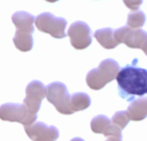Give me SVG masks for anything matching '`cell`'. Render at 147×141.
Wrapping results in <instances>:
<instances>
[{"mask_svg":"<svg viewBox=\"0 0 147 141\" xmlns=\"http://www.w3.org/2000/svg\"><path fill=\"white\" fill-rule=\"evenodd\" d=\"M119 96L131 103L137 96L147 95V70L136 65H127L121 68L116 77Z\"/></svg>","mask_w":147,"mask_h":141,"instance_id":"1","label":"cell"},{"mask_svg":"<svg viewBox=\"0 0 147 141\" xmlns=\"http://www.w3.org/2000/svg\"><path fill=\"white\" fill-rule=\"evenodd\" d=\"M120 65L113 59L102 60L97 68L90 70L86 76L87 85L95 90H99L116 78L120 72Z\"/></svg>","mask_w":147,"mask_h":141,"instance_id":"2","label":"cell"},{"mask_svg":"<svg viewBox=\"0 0 147 141\" xmlns=\"http://www.w3.org/2000/svg\"><path fill=\"white\" fill-rule=\"evenodd\" d=\"M47 100L53 104L56 110L65 115L74 114L70 107L71 96L65 84L61 82H53L47 87Z\"/></svg>","mask_w":147,"mask_h":141,"instance_id":"3","label":"cell"},{"mask_svg":"<svg viewBox=\"0 0 147 141\" xmlns=\"http://www.w3.org/2000/svg\"><path fill=\"white\" fill-rule=\"evenodd\" d=\"M38 115L31 114L24 104L7 103L0 106V120L9 122H18L23 126L34 124Z\"/></svg>","mask_w":147,"mask_h":141,"instance_id":"4","label":"cell"},{"mask_svg":"<svg viewBox=\"0 0 147 141\" xmlns=\"http://www.w3.org/2000/svg\"><path fill=\"white\" fill-rule=\"evenodd\" d=\"M35 26L39 31L49 34L55 39H63L67 35L65 33L67 21L63 17H57L50 12H44L37 16Z\"/></svg>","mask_w":147,"mask_h":141,"instance_id":"5","label":"cell"},{"mask_svg":"<svg viewBox=\"0 0 147 141\" xmlns=\"http://www.w3.org/2000/svg\"><path fill=\"white\" fill-rule=\"evenodd\" d=\"M115 40L121 44L124 43L130 48H139L143 50L147 56V33L141 29H134L128 26L121 27L114 32Z\"/></svg>","mask_w":147,"mask_h":141,"instance_id":"6","label":"cell"},{"mask_svg":"<svg viewBox=\"0 0 147 141\" xmlns=\"http://www.w3.org/2000/svg\"><path fill=\"white\" fill-rule=\"evenodd\" d=\"M25 93L26 97L23 100V104L31 114L38 115L41 103L47 95V87L42 82L33 80L27 85Z\"/></svg>","mask_w":147,"mask_h":141,"instance_id":"7","label":"cell"},{"mask_svg":"<svg viewBox=\"0 0 147 141\" xmlns=\"http://www.w3.org/2000/svg\"><path fill=\"white\" fill-rule=\"evenodd\" d=\"M71 46L77 50L87 48L92 42V33L90 26L84 22H75L68 28Z\"/></svg>","mask_w":147,"mask_h":141,"instance_id":"8","label":"cell"},{"mask_svg":"<svg viewBox=\"0 0 147 141\" xmlns=\"http://www.w3.org/2000/svg\"><path fill=\"white\" fill-rule=\"evenodd\" d=\"M24 130L32 141H56L59 137V132L56 127L47 126L41 121L24 126Z\"/></svg>","mask_w":147,"mask_h":141,"instance_id":"9","label":"cell"},{"mask_svg":"<svg viewBox=\"0 0 147 141\" xmlns=\"http://www.w3.org/2000/svg\"><path fill=\"white\" fill-rule=\"evenodd\" d=\"M90 128L95 134H102L105 137L122 138L121 130L115 126L109 117L100 115L91 120Z\"/></svg>","mask_w":147,"mask_h":141,"instance_id":"10","label":"cell"},{"mask_svg":"<svg viewBox=\"0 0 147 141\" xmlns=\"http://www.w3.org/2000/svg\"><path fill=\"white\" fill-rule=\"evenodd\" d=\"M12 22L14 23L16 30L28 32L33 34L34 32V22L35 17L26 11H17L15 12L11 16Z\"/></svg>","mask_w":147,"mask_h":141,"instance_id":"11","label":"cell"},{"mask_svg":"<svg viewBox=\"0 0 147 141\" xmlns=\"http://www.w3.org/2000/svg\"><path fill=\"white\" fill-rule=\"evenodd\" d=\"M130 121H140L147 117V97H139L130 103L127 108Z\"/></svg>","mask_w":147,"mask_h":141,"instance_id":"12","label":"cell"},{"mask_svg":"<svg viewBox=\"0 0 147 141\" xmlns=\"http://www.w3.org/2000/svg\"><path fill=\"white\" fill-rule=\"evenodd\" d=\"M114 32L115 30L111 28H102L96 30L94 34V36L103 48L114 49L119 45V43L115 39Z\"/></svg>","mask_w":147,"mask_h":141,"instance_id":"13","label":"cell"},{"mask_svg":"<svg viewBox=\"0 0 147 141\" xmlns=\"http://www.w3.org/2000/svg\"><path fill=\"white\" fill-rule=\"evenodd\" d=\"M15 47L21 52L26 53L32 50L34 47V38L31 33L16 30L13 37Z\"/></svg>","mask_w":147,"mask_h":141,"instance_id":"14","label":"cell"},{"mask_svg":"<svg viewBox=\"0 0 147 141\" xmlns=\"http://www.w3.org/2000/svg\"><path fill=\"white\" fill-rule=\"evenodd\" d=\"M91 100L88 94L84 92H77L71 96L70 107L73 113L82 111L90 106Z\"/></svg>","mask_w":147,"mask_h":141,"instance_id":"15","label":"cell"},{"mask_svg":"<svg viewBox=\"0 0 147 141\" xmlns=\"http://www.w3.org/2000/svg\"><path fill=\"white\" fill-rule=\"evenodd\" d=\"M146 20V16L142 10H132L127 16V26L134 29L141 28Z\"/></svg>","mask_w":147,"mask_h":141,"instance_id":"16","label":"cell"},{"mask_svg":"<svg viewBox=\"0 0 147 141\" xmlns=\"http://www.w3.org/2000/svg\"><path fill=\"white\" fill-rule=\"evenodd\" d=\"M112 123L118 127L121 131L128 125L130 121V118L128 116L127 111H118L116 112L111 119Z\"/></svg>","mask_w":147,"mask_h":141,"instance_id":"17","label":"cell"},{"mask_svg":"<svg viewBox=\"0 0 147 141\" xmlns=\"http://www.w3.org/2000/svg\"><path fill=\"white\" fill-rule=\"evenodd\" d=\"M124 4L132 10H137L142 4L143 0H123Z\"/></svg>","mask_w":147,"mask_h":141,"instance_id":"18","label":"cell"},{"mask_svg":"<svg viewBox=\"0 0 147 141\" xmlns=\"http://www.w3.org/2000/svg\"><path fill=\"white\" fill-rule=\"evenodd\" d=\"M106 141H122V138H119V137H109L108 140Z\"/></svg>","mask_w":147,"mask_h":141,"instance_id":"19","label":"cell"},{"mask_svg":"<svg viewBox=\"0 0 147 141\" xmlns=\"http://www.w3.org/2000/svg\"><path fill=\"white\" fill-rule=\"evenodd\" d=\"M71 141H84V140L83 139H81V138H78V137H77V138L72 139Z\"/></svg>","mask_w":147,"mask_h":141,"instance_id":"20","label":"cell"},{"mask_svg":"<svg viewBox=\"0 0 147 141\" xmlns=\"http://www.w3.org/2000/svg\"><path fill=\"white\" fill-rule=\"evenodd\" d=\"M46 1L48 2V3H55V2H57L59 0H46Z\"/></svg>","mask_w":147,"mask_h":141,"instance_id":"21","label":"cell"}]
</instances>
